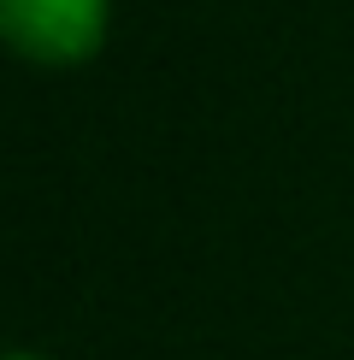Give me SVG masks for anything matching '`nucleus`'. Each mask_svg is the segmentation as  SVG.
Returning a JSON list of instances; mask_svg holds the SVG:
<instances>
[{"label":"nucleus","instance_id":"f03ea898","mask_svg":"<svg viewBox=\"0 0 354 360\" xmlns=\"http://www.w3.org/2000/svg\"><path fill=\"white\" fill-rule=\"evenodd\" d=\"M0 360H48V354H29V349H12V354H0Z\"/></svg>","mask_w":354,"mask_h":360},{"label":"nucleus","instance_id":"f257e3e1","mask_svg":"<svg viewBox=\"0 0 354 360\" xmlns=\"http://www.w3.org/2000/svg\"><path fill=\"white\" fill-rule=\"evenodd\" d=\"M112 30V0H0V48L29 65H83Z\"/></svg>","mask_w":354,"mask_h":360}]
</instances>
